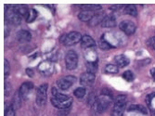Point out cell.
I'll return each instance as SVG.
<instances>
[{
  "mask_svg": "<svg viewBox=\"0 0 155 116\" xmlns=\"http://www.w3.org/2000/svg\"><path fill=\"white\" fill-rule=\"evenodd\" d=\"M150 75L152 76L153 80L155 81V67H154V68H152V69L150 70Z\"/></svg>",
  "mask_w": 155,
  "mask_h": 116,
  "instance_id": "obj_36",
  "label": "cell"
},
{
  "mask_svg": "<svg viewBox=\"0 0 155 116\" xmlns=\"http://www.w3.org/2000/svg\"><path fill=\"white\" fill-rule=\"evenodd\" d=\"M96 46V42L95 40L89 36V35H84L82 37V40H81V47L84 49L87 48H94Z\"/></svg>",
  "mask_w": 155,
  "mask_h": 116,
  "instance_id": "obj_14",
  "label": "cell"
},
{
  "mask_svg": "<svg viewBox=\"0 0 155 116\" xmlns=\"http://www.w3.org/2000/svg\"><path fill=\"white\" fill-rule=\"evenodd\" d=\"M114 61H115V65L119 68H124V67H126L130 61L127 57H126L125 55H117L115 58H114Z\"/></svg>",
  "mask_w": 155,
  "mask_h": 116,
  "instance_id": "obj_15",
  "label": "cell"
},
{
  "mask_svg": "<svg viewBox=\"0 0 155 116\" xmlns=\"http://www.w3.org/2000/svg\"><path fill=\"white\" fill-rule=\"evenodd\" d=\"M82 35L78 32H70L69 34H65L61 37V43L64 44L67 47L74 46L77 44L78 42H81L82 40Z\"/></svg>",
  "mask_w": 155,
  "mask_h": 116,
  "instance_id": "obj_2",
  "label": "cell"
},
{
  "mask_svg": "<svg viewBox=\"0 0 155 116\" xmlns=\"http://www.w3.org/2000/svg\"><path fill=\"white\" fill-rule=\"evenodd\" d=\"M10 8H12L16 13H18L19 15H21V17L28 14L29 10H28V7L26 5L23 4H15V5H8Z\"/></svg>",
  "mask_w": 155,
  "mask_h": 116,
  "instance_id": "obj_13",
  "label": "cell"
},
{
  "mask_svg": "<svg viewBox=\"0 0 155 116\" xmlns=\"http://www.w3.org/2000/svg\"><path fill=\"white\" fill-rule=\"evenodd\" d=\"M38 69L40 71L41 74H43L44 75H51L53 72H54V70H55V66L53 64V62H50V61H44L42 62L39 66H38Z\"/></svg>",
  "mask_w": 155,
  "mask_h": 116,
  "instance_id": "obj_9",
  "label": "cell"
},
{
  "mask_svg": "<svg viewBox=\"0 0 155 116\" xmlns=\"http://www.w3.org/2000/svg\"><path fill=\"white\" fill-rule=\"evenodd\" d=\"M124 5H121V4H116V5H114L110 8V10H114V11H118L119 9H121L122 8H124Z\"/></svg>",
  "mask_w": 155,
  "mask_h": 116,
  "instance_id": "obj_33",
  "label": "cell"
},
{
  "mask_svg": "<svg viewBox=\"0 0 155 116\" xmlns=\"http://www.w3.org/2000/svg\"><path fill=\"white\" fill-rule=\"evenodd\" d=\"M51 103L55 108H58L59 110H67L68 108L71 107L73 103V98H71L68 100H59L55 98H51Z\"/></svg>",
  "mask_w": 155,
  "mask_h": 116,
  "instance_id": "obj_8",
  "label": "cell"
},
{
  "mask_svg": "<svg viewBox=\"0 0 155 116\" xmlns=\"http://www.w3.org/2000/svg\"><path fill=\"white\" fill-rule=\"evenodd\" d=\"M37 17V11L35 9H31L29 10V12H28L27 14V19H26V22L28 23H30V22H33Z\"/></svg>",
  "mask_w": 155,
  "mask_h": 116,
  "instance_id": "obj_26",
  "label": "cell"
},
{
  "mask_svg": "<svg viewBox=\"0 0 155 116\" xmlns=\"http://www.w3.org/2000/svg\"><path fill=\"white\" fill-rule=\"evenodd\" d=\"M95 83V75L91 72H84L80 77V84L84 86H91Z\"/></svg>",
  "mask_w": 155,
  "mask_h": 116,
  "instance_id": "obj_10",
  "label": "cell"
},
{
  "mask_svg": "<svg viewBox=\"0 0 155 116\" xmlns=\"http://www.w3.org/2000/svg\"><path fill=\"white\" fill-rule=\"evenodd\" d=\"M16 38L21 43H27L32 40V35L26 30H21L17 33Z\"/></svg>",
  "mask_w": 155,
  "mask_h": 116,
  "instance_id": "obj_16",
  "label": "cell"
},
{
  "mask_svg": "<svg viewBox=\"0 0 155 116\" xmlns=\"http://www.w3.org/2000/svg\"><path fill=\"white\" fill-rule=\"evenodd\" d=\"M125 110V106H114L111 111V116H123Z\"/></svg>",
  "mask_w": 155,
  "mask_h": 116,
  "instance_id": "obj_22",
  "label": "cell"
},
{
  "mask_svg": "<svg viewBox=\"0 0 155 116\" xmlns=\"http://www.w3.org/2000/svg\"><path fill=\"white\" fill-rule=\"evenodd\" d=\"M21 99H22V98L20 96V93L18 92L17 94H15V96H14L13 100H12V102H11V106H12V108L14 110L18 109L21 106Z\"/></svg>",
  "mask_w": 155,
  "mask_h": 116,
  "instance_id": "obj_24",
  "label": "cell"
},
{
  "mask_svg": "<svg viewBox=\"0 0 155 116\" xmlns=\"http://www.w3.org/2000/svg\"><path fill=\"white\" fill-rule=\"evenodd\" d=\"M112 101V98L108 94H101L100 97H97L94 103L91 105L92 110L97 113H102L105 111Z\"/></svg>",
  "mask_w": 155,
  "mask_h": 116,
  "instance_id": "obj_1",
  "label": "cell"
},
{
  "mask_svg": "<svg viewBox=\"0 0 155 116\" xmlns=\"http://www.w3.org/2000/svg\"><path fill=\"white\" fill-rule=\"evenodd\" d=\"M65 64L68 70H74L78 65V56L74 50H69L65 56Z\"/></svg>",
  "mask_w": 155,
  "mask_h": 116,
  "instance_id": "obj_5",
  "label": "cell"
},
{
  "mask_svg": "<svg viewBox=\"0 0 155 116\" xmlns=\"http://www.w3.org/2000/svg\"><path fill=\"white\" fill-rule=\"evenodd\" d=\"M74 82H75V77L72 76V75H69V76H65V77L58 80L57 85H58L60 89L67 90V89H69L74 85Z\"/></svg>",
  "mask_w": 155,
  "mask_h": 116,
  "instance_id": "obj_6",
  "label": "cell"
},
{
  "mask_svg": "<svg viewBox=\"0 0 155 116\" xmlns=\"http://www.w3.org/2000/svg\"><path fill=\"white\" fill-rule=\"evenodd\" d=\"M5 19L6 22H8L13 25H18L21 22V16L16 13L12 8H10L8 6H6V11H5Z\"/></svg>",
  "mask_w": 155,
  "mask_h": 116,
  "instance_id": "obj_3",
  "label": "cell"
},
{
  "mask_svg": "<svg viewBox=\"0 0 155 116\" xmlns=\"http://www.w3.org/2000/svg\"><path fill=\"white\" fill-rule=\"evenodd\" d=\"M148 44H149V46H150L152 49L155 50V36H152V37L149 40Z\"/></svg>",
  "mask_w": 155,
  "mask_h": 116,
  "instance_id": "obj_34",
  "label": "cell"
},
{
  "mask_svg": "<svg viewBox=\"0 0 155 116\" xmlns=\"http://www.w3.org/2000/svg\"><path fill=\"white\" fill-rule=\"evenodd\" d=\"M98 11H90V10H83L78 14V18L82 22H90Z\"/></svg>",
  "mask_w": 155,
  "mask_h": 116,
  "instance_id": "obj_12",
  "label": "cell"
},
{
  "mask_svg": "<svg viewBox=\"0 0 155 116\" xmlns=\"http://www.w3.org/2000/svg\"><path fill=\"white\" fill-rule=\"evenodd\" d=\"M10 91H11V85H10V84L6 83L5 84V95L8 96V93H10Z\"/></svg>",
  "mask_w": 155,
  "mask_h": 116,
  "instance_id": "obj_35",
  "label": "cell"
},
{
  "mask_svg": "<svg viewBox=\"0 0 155 116\" xmlns=\"http://www.w3.org/2000/svg\"><path fill=\"white\" fill-rule=\"evenodd\" d=\"M126 100L127 98L124 95H119L117 96L114 100V106H126Z\"/></svg>",
  "mask_w": 155,
  "mask_h": 116,
  "instance_id": "obj_19",
  "label": "cell"
},
{
  "mask_svg": "<svg viewBox=\"0 0 155 116\" xmlns=\"http://www.w3.org/2000/svg\"><path fill=\"white\" fill-rule=\"evenodd\" d=\"M86 93H87V90L84 88H77L74 92V96L77 98H83L84 96H86Z\"/></svg>",
  "mask_w": 155,
  "mask_h": 116,
  "instance_id": "obj_28",
  "label": "cell"
},
{
  "mask_svg": "<svg viewBox=\"0 0 155 116\" xmlns=\"http://www.w3.org/2000/svg\"><path fill=\"white\" fill-rule=\"evenodd\" d=\"M107 15L106 14L103 12V11H101V12H97L96 15L94 16V18L89 22V24L90 25H92V26H96V25H97L98 23H101V22H103V20L105 19V17H106Z\"/></svg>",
  "mask_w": 155,
  "mask_h": 116,
  "instance_id": "obj_18",
  "label": "cell"
},
{
  "mask_svg": "<svg viewBox=\"0 0 155 116\" xmlns=\"http://www.w3.org/2000/svg\"><path fill=\"white\" fill-rule=\"evenodd\" d=\"M98 46H100V48L102 49V50H109V49H111V48H114V47H112L110 43L103 37V35L101 37L100 39V42H98Z\"/></svg>",
  "mask_w": 155,
  "mask_h": 116,
  "instance_id": "obj_21",
  "label": "cell"
},
{
  "mask_svg": "<svg viewBox=\"0 0 155 116\" xmlns=\"http://www.w3.org/2000/svg\"><path fill=\"white\" fill-rule=\"evenodd\" d=\"M124 13L125 14H128V15H131V16H134V17L137 16V9L136 5L129 4V5L124 6Z\"/></svg>",
  "mask_w": 155,
  "mask_h": 116,
  "instance_id": "obj_20",
  "label": "cell"
},
{
  "mask_svg": "<svg viewBox=\"0 0 155 116\" xmlns=\"http://www.w3.org/2000/svg\"><path fill=\"white\" fill-rule=\"evenodd\" d=\"M98 65H97V61H94V62H87V69L88 72H91V74H94L97 71Z\"/></svg>",
  "mask_w": 155,
  "mask_h": 116,
  "instance_id": "obj_27",
  "label": "cell"
},
{
  "mask_svg": "<svg viewBox=\"0 0 155 116\" xmlns=\"http://www.w3.org/2000/svg\"><path fill=\"white\" fill-rule=\"evenodd\" d=\"M34 88V84L31 83V82H25L23 83L21 88H20V90H19V93H20V96L21 97L22 99H26L28 98V96L30 95V92L31 90Z\"/></svg>",
  "mask_w": 155,
  "mask_h": 116,
  "instance_id": "obj_11",
  "label": "cell"
},
{
  "mask_svg": "<svg viewBox=\"0 0 155 116\" xmlns=\"http://www.w3.org/2000/svg\"><path fill=\"white\" fill-rule=\"evenodd\" d=\"M5 116H15V111L12 108L11 104L9 107H6L5 109Z\"/></svg>",
  "mask_w": 155,
  "mask_h": 116,
  "instance_id": "obj_31",
  "label": "cell"
},
{
  "mask_svg": "<svg viewBox=\"0 0 155 116\" xmlns=\"http://www.w3.org/2000/svg\"><path fill=\"white\" fill-rule=\"evenodd\" d=\"M119 27L121 29V31H123L124 34L128 35H131L135 34L136 29H137L136 24L131 21H123L120 23Z\"/></svg>",
  "mask_w": 155,
  "mask_h": 116,
  "instance_id": "obj_7",
  "label": "cell"
},
{
  "mask_svg": "<svg viewBox=\"0 0 155 116\" xmlns=\"http://www.w3.org/2000/svg\"><path fill=\"white\" fill-rule=\"evenodd\" d=\"M123 78L127 82H132L135 78V75L131 71H125L123 74Z\"/></svg>",
  "mask_w": 155,
  "mask_h": 116,
  "instance_id": "obj_29",
  "label": "cell"
},
{
  "mask_svg": "<svg viewBox=\"0 0 155 116\" xmlns=\"http://www.w3.org/2000/svg\"><path fill=\"white\" fill-rule=\"evenodd\" d=\"M4 75H5V77L7 78L8 75H9V72H10V66H9V63L7 60H5V66H4Z\"/></svg>",
  "mask_w": 155,
  "mask_h": 116,
  "instance_id": "obj_32",
  "label": "cell"
},
{
  "mask_svg": "<svg viewBox=\"0 0 155 116\" xmlns=\"http://www.w3.org/2000/svg\"><path fill=\"white\" fill-rule=\"evenodd\" d=\"M48 84L41 85L36 93V103L39 106H44L47 102V98H48Z\"/></svg>",
  "mask_w": 155,
  "mask_h": 116,
  "instance_id": "obj_4",
  "label": "cell"
},
{
  "mask_svg": "<svg viewBox=\"0 0 155 116\" xmlns=\"http://www.w3.org/2000/svg\"><path fill=\"white\" fill-rule=\"evenodd\" d=\"M129 111H139L140 113H143V114H147L148 113V111L147 109L142 106V105H139V104H137V105H131L128 109Z\"/></svg>",
  "mask_w": 155,
  "mask_h": 116,
  "instance_id": "obj_25",
  "label": "cell"
},
{
  "mask_svg": "<svg viewBox=\"0 0 155 116\" xmlns=\"http://www.w3.org/2000/svg\"><path fill=\"white\" fill-rule=\"evenodd\" d=\"M81 8L84 10H90V11H98L101 9V6L97 5V4H87V5H82Z\"/></svg>",
  "mask_w": 155,
  "mask_h": 116,
  "instance_id": "obj_23",
  "label": "cell"
},
{
  "mask_svg": "<svg viewBox=\"0 0 155 116\" xmlns=\"http://www.w3.org/2000/svg\"><path fill=\"white\" fill-rule=\"evenodd\" d=\"M115 24H116L115 17L114 15H107L101 25L103 28H111V27H114Z\"/></svg>",
  "mask_w": 155,
  "mask_h": 116,
  "instance_id": "obj_17",
  "label": "cell"
},
{
  "mask_svg": "<svg viewBox=\"0 0 155 116\" xmlns=\"http://www.w3.org/2000/svg\"><path fill=\"white\" fill-rule=\"evenodd\" d=\"M105 71L109 74H117L118 72V67L115 64H108L105 67Z\"/></svg>",
  "mask_w": 155,
  "mask_h": 116,
  "instance_id": "obj_30",
  "label": "cell"
}]
</instances>
